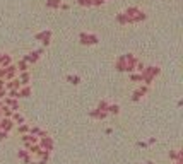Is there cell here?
I'll return each instance as SVG.
<instances>
[{
    "label": "cell",
    "instance_id": "cell-32",
    "mask_svg": "<svg viewBox=\"0 0 183 164\" xmlns=\"http://www.w3.org/2000/svg\"><path fill=\"white\" fill-rule=\"evenodd\" d=\"M80 5H84V7H89L91 5V0H77Z\"/></svg>",
    "mask_w": 183,
    "mask_h": 164
},
{
    "label": "cell",
    "instance_id": "cell-7",
    "mask_svg": "<svg viewBox=\"0 0 183 164\" xmlns=\"http://www.w3.org/2000/svg\"><path fill=\"white\" fill-rule=\"evenodd\" d=\"M142 74L144 75H149V77H152V79H156V75L161 74V68H159V67H145Z\"/></svg>",
    "mask_w": 183,
    "mask_h": 164
},
{
    "label": "cell",
    "instance_id": "cell-30",
    "mask_svg": "<svg viewBox=\"0 0 183 164\" xmlns=\"http://www.w3.org/2000/svg\"><path fill=\"white\" fill-rule=\"evenodd\" d=\"M144 68H145V65H144L142 62H137V65H135V70L139 72V74H142L144 72Z\"/></svg>",
    "mask_w": 183,
    "mask_h": 164
},
{
    "label": "cell",
    "instance_id": "cell-9",
    "mask_svg": "<svg viewBox=\"0 0 183 164\" xmlns=\"http://www.w3.org/2000/svg\"><path fill=\"white\" fill-rule=\"evenodd\" d=\"M17 75V68L16 65H9L5 68V81H12V79H16Z\"/></svg>",
    "mask_w": 183,
    "mask_h": 164
},
{
    "label": "cell",
    "instance_id": "cell-3",
    "mask_svg": "<svg viewBox=\"0 0 183 164\" xmlns=\"http://www.w3.org/2000/svg\"><path fill=\"white\" fill-rule=\"evenodd\" d=\"M80 43L82 45H96L98 43V36L96 34H89V33H80Z\"/></svg>",
    "mask_w": 183,
    "mask_h": 164
},
{
    "label": "cell",
    "instance_id": "cell-21",
    "mask_svg": "<svg viewBox=\"0 0 183 164\" xmlns=\"http://www.w3.org/2000/svg\"><path fill=\"white\" fill-rule=\"evenodd\" d=\"M62 5V0H46V7L50 9H60Z\"/></svg>",
    "mask_w": 183,
    "mask_h": 164
},
{
    "label": "cell",
    "instance_id": "cell-18",
    "mask_svg": "<svg viewBox=\"0 0 183 164\" xmlns=\"http://www.w3.org/2000/svg\"><path fill=\"white\" fill-rule=\"evenodd\" d=\"M16 68H17V72H27L29 63H27V62H24V60H21V62L16 65Z\"/></svg>",
    "mask_w": 183,
    "mask_h": 164
},
{
    "label": "cell",
    "instance_id": "cell-19",
    "mask_svg": "<svg viewBox=\"0 0 183 164\" xmlns=\"http://www.w3.org/2000/svg\"><path fill=\"white\" fill-rule=\"evenodd\" d=\"M106 113H110V115H118V113H120V106H118V104H108Z\"/></svg>",
    "mask_w": 183,
    "mask_h": 164
},
{
    "label": "cell",
    "instance_id": "cell-13",
    "mask_svg": "<svg viewBox=\"0 0 183 164\" xmlns=\"http://www.w3.org/2000/svg\"><path fill=\"white\" fill-rule=\"evenodd\" d=\"M9 65H12V58L10 55H0V67H4V68H7Z\"/></svg>",
    "mask_w": 183,
    "mask_h": 164
},
{
    "label": "cell",
    "instance_id": "cell-36",
    "mask_svg": "<svg viewBox=\"0 0 183 164\" xmlns=\"http://www.w3.org/2000/svg\"><path fill=\"white\" fill-rule=\"evenodd\" d=\"M0 89H5V81L4 79H0Z\"/></svg>",
    "mask_w": 183,
    "mask_h": 164
},
{
    "label": "cell",
    "instance_id": "cell-29",
    "mask_svg": "<svg viewBox=\"0 0 183 164\" xmlns=\"http://www.w3.org/2000/svg\"><path fill=\"white\" fill-rule=\"evenodd\" d=\"M116 21H118L120 24H127V17H125V14H118V16H116Z\"/></svg>",
    "mask_w": 183,
    "mask_h": 164
},
{
    "label": "cell",
    "instance_id": "cell-34",
    "mask_svg": "<svg viewBox=\"0 0 183 164\" xmlns=\"http://www.w3.org/2000/svg\"><path fill=\"white\" fill-rule=\"evenodd\" d=\"M7 98V89H0V99Z\"/></svg>",
    "mask_w": 183,
    "mask_h": 164
},
{
    "label": "cell",
    "instance_id": "cell-6",
    "mask_svg": "<svg viewBox=\"0 0 183 164\" xmlns=\"http://www.w3.org/2000/svg\"><path fill=\"white\" fill-rule=\"evenodd\" d=\"M4 106H7V108H10L12 111H17L19 109V101L17 99H12V98H4Z\"/></svg>",
    "mask_w": 183,
    "mask_h": 164
},
{
    "label": "cell",
    "instance_id": "cell-10",
    "mask_svg": "<svg viewBox=\"0 0 183 164\" xmlns=\"http://www.w3.org/2000/svg\"><path fill=\"white\" fill-rule=\"evenodd\" d=\"M5 89L7 91H14V89H21V82L19 79H12V81H5Z\"/></svg>",
    "mask_w": 183,
    "mask_h": 164
},
{
    "label": "cell",
    "instance_id": "cell-24",
    "mask_svg": "<svg viewBox=\"0 0 183 164\" xmlns=\"http://www.w3.org/2000/svg\"><path fill=\"white\" fill-rule=\"evenodd\" d=\"M29 133H31V135H38V137H40L41 133H43V130H41V128H38V127H29Z\"/></svg>",
    "mask_w": 183,
    "mask_h": 164
},
{
    "label": "cell",
    "instance_id": "cell-33",
    "mask_svg": "<svg viewBox=\"0 0 183 164\" xmlns=\"http://www.w3.org/2000/svg\"><path fill=\"white\" fill-rule=\"evenodd\" d=\"M9 137V133L7 132H4V130H0V142H2V140H5Z\"/></svg>",
    "mask_w": 183,
    "mask_h": 164
},
{
    "label": "cell",
    "instance_id": "cell-26",
    "mask_svg": "<svg viewBox=\"0 0 183 164\" xmlns=\"http://www.w3.org/2000/svg\"><path fill=\"white\" fill-rule=\"evenodd\" d=\"M67 81L70 82V84H79L80 79L77 77V75H69V77H67Z\"/></svg>",
    "mask_w": 183,
    "mask_h": 164
},
{
    "label": "cell",
    "instance_id": "cell-8",
    "mask_svg": "<svg viewBox=\"0 0 183 164\" xmlns=\"http://www.w3.org/2000/svg\"><path fill=\"white\" fill-rule=\"evenodd\" d=\"M17 157H19V159H21L24 164H31V163H33V161H31V154H29L26 149H21V150L17 152Z\"/></svg>",
    "mask_w": 183,
    "mask_h": 164
},
{
    "label": "cell",
    "instance_id": "cell-15",
    "mask_svg": "<svg viewBox=\"0 0 183 164\" xmlns=\"http://www.w3.org/2000/svg\"><path fill=\"white\" fill-rule=\"evenodd\" d=\"M29 79H31V75H29V72H21V77H19V82H21V87H22V86H29Z\"/></svg>",
    "mask_w": 183,
    "mask_h": 164
},
{
    "label": "cell",
    "instance_id": "cell-40",
    "mask_svg": "<svg viewBox=\"0 0 183 164\" xmlns=\"http://www.w3.org/2000/svg\"><path fill=\"white\" fill-rule=\"evenodd\" d=\"M0 118H2V111H0Z\"/></svg>",
    "mask_w": 183,
    "mask_h": 164
},
{
    "label": "cell",
    "instance_id": "cell-27",
    "mask_svg": "<svg viewBox=\"0 0 183 164\" xmlns=\"http://www.w3.org/2000/svg\"><path fill=\"white\" fill-rule=\"evenodd\" d=\"M50 38H51V31H48L46 36L41 40V41H43V46H48V45H50Z\"/></svg>",
    "mask_w": 183,
    "mask_h": 164
},
{
    "label": "cell",
    "instance_id": "cell-39",
    "mask_svg": "<svg viewBox=\"0 0 183 164\" xmlns=\"http://www.w3.org/2000/svg\"><path fill=\"white\" fill-rule=\"evenodd\" d=\"M2 106H4V103H2V101H0V108H2Z\"/></svg>",
    "mask_w": 183,
    "mask_h": 164
},
{
    "label": "cell",
    "instance_id": "cell-1",
    "mask_svg": "<svg viewBox=\"0 0 183 164\" xmlns=\"http://www.w3.org/2000/svg\"><path fill=\"white\" fill-rule=\"evenodd\" d=\"M38 145H40L43 150H46V152H51V150H53V140H51V137L45 135V137H40V142H38Z\"/></svg>",
    "mask_w": 183,
    "mask_h": 164
},
{
    "label": "cell",
    "instance_id": "cell-31",
    "mask_svg": "<svg viewBox=\"0 0 183 164\" xmlns=\"http://www.w3.org/2000/svg\"><path fill=\"white\" fill-rule=\"evenodd\" d=\"M130 79L134 82H139V81H142V75L140 74H130Z\"/></svg>",
    "mask_w": 183,
    "mask_h": 164
},
{
    "label": "cell",
    "instance_id": "cell-41",
    "mask_svg": "<svg viewBox=\"0 0 183 164\" xmlns=\"http://www.w3.org/2000/svg\"><path fill=\"white\" fill-rule=\"evenodd\" d=\"M147 164H152V163H147Z\"/></svg>",
    "mask_w": 183,
    "mask_h": 164
},
{
    "label": "cell",
    "instance_id": "cell-38",
    "mask_svg": "<svg viewBox=\"0 0 183 164\" xmlns=\"http://www.w3.org/2000/svg\"><path fill=\"white\" fill-rule=\"evenodd\" d=\"M175 164H183V161H182V159H176V161H175Z\"/></svg>",
    "mask_w": 183,
    "mask_h": 164
},
{
    "label": "cell",
    "instance_id": "cell-2",
    "mask_svg": "<svg viewBox=\"0 0 183 164\" xmlns=\"http://www.w3.org/2000/svg\"><path fill=\"white\" fill-rule=\"evenodd\" d=\"M21 140H22L24 147H26V150H27L29 145H34V144H38V142H40V137L31 135V133H26V135H21Z\"/></svg>",
    "mask_w": 183,
    "mask_h": 164
},
{
    "label": "cell",
    "instance_id": "cell-23",
    "mask_svg": "<svg viewBox=\"0 0 183 164\" xmlns=\"http://www.w3.org/2000/svg\"><path fill=\"white\" fill-rule=\"evenodd\" d=\"M17 133H21V135H26V133H29V125H26V123L19 125V127H17Z\"/></svg>",
    "mask_w": 183,
    "mask_h": 164
},
{
    "label": "cell",
    "instance_id": "cell-17",
    "mask_svg": "<svg viewBox=\"0 0 183 164\" xmlns=\"http://www.w3.org/2000/svg\"><path fill=\"white\" fill-rule=\"evenodd\" d=\"M89 115L93 116V118H98V120H104V118L108 116V113H106V111H99V109H94V111H91Z\"/></svg>",
    "mask_w": 183,
    "mask_h": 164
},
{
    "label": "cell",
    "instance_id": "cell-16",
    "mask_svg": "<svg viewBox=\"0 0 183 164\" xmlns=\"http://www.w3.org/2000/svg\"><path fill=\"white\" fill-rule=\"evenodd\" d=\"M10 120H12L14 123H17V125H22V123H24V116L21 115L19 111H14L12 116H10Z\"/></svg>",
    "mask_w": 183,
    "mask_h": 164
},
{
    "label": "cell",
    "instance_id": "cell-25",
    "mask_svg": "<svg viewBox=\"0 0 183 164\" xmlns=\"http://www.w3.org/2000/svg\"><path fill=\"white\" fill-rule=\"evenodd\" d=\"M7 98L19 99V91H17V89H14V91H9V92H7Z\"/></svg>",
    "mask_w": 183,
    "mask_h": 164
},
{
    "label": "cell",
    "instance_id": "cell-28",
    "mask_svg": "<svg viewBox=\"0 0 183 164\" xmlns=\"http://www.w3.org/2000/svg\"><path fill=\"white\" fill-rule=\"evenodd\" d=\"M106 108H108V103H106V101H99V104H98L96 109H99V111H106Z\"/></svg>",
    "mask_w": 183,
    "mask_h": 164
},
{
    "label": "cell",
    "instance_id": "cell-37",
    "mask_svg": "<svg viewBox=\"0 0 183 164\" xmlns=\"http://www.w3.org/2000/svg\"><path fill=\"white\" fill-rule=\"evenodd\" d=\"M137 145H139V147H147V144H145V142H139Z\"/></svg>",
    "mask_w": 183,
    "mask_h": 164
},
{
    "label": "cell",
    "instance_id": "cell-22",
    "mask_svg": "<svg viewBox=\"0 0 183 164\" xmlns=\"http://www.w3.org/2000/svg\"><path fill=\"white\" fill-rule=\"evenodd\" d=\"M0 111H2V118H10L12 113H14V111H12L10 108H7V106H2L0 108Z\"/></svg>",
    "mask_w": 183,
    "mask_h": 164
},
{
    "label": "cell",
    "instance_id": "cell-5",
    "mask_svg": "<svg viewBox=\"0 0 183 164\" xmlns=\"http://www.w3.org/2000/svg\"><path fill=\"white\" fill-rule=\"evenodd\" d=\"M14 125H16V123L12 122L10 118H2V120H0V130H4L9 133V132L14 128Z\"/></svg>",
    "mask_w": 183,
    "mask_h": 164
},
{
    "label": "cell",
    "instance_id": "cell-4",
    "mask_svg": "<svg viewBox=\"0 0 183 164\" xmlns=\"http://www.w3.org/2000/svg\"><path fill=\"white\" fill-rule=\"evenodd\" d=\"M41 53H43V50H36V51H31V53H27V55L22 58V60H24V62H27V63H36Z\"/></svg>",
    "mask_w": 183,
    "mask_h": 164
},
{
    "label": "cell",
    "instance_id": "cell-35",
    "mask_svg": "<svg viewBox=\"0 0 183 164\" xmlns=\"http://www.w3.org/2000/svg\"><path fill=\"white\" fill-rule=\"evenodd\" d=\"M104 0H91V5H101Z\"/></svg>",
    "mask_w": 183,
    "mask_h": 164
},
{
    "label": "cell",
    "instance_id": "cell-11",
    "mask_svg": "<svg viewBox=\"0 0 183 164\" xmlns=\"http://www.w3.org/2000/svg\"><path fill=\"white\" fill-rule=\"evenodd\" d=\"M125 67H127V62H125V55H122V57L116 58V63H115V68L118 70V72H125Z\"/></svg>",
    "mask_w": 183,
    "mask_h": 164
},
{
    "label": "cell",
    "instance_id": "cell-12",
    "mask_svg": "<svg viewBox=\"0 0 183 164\" xmlns=\"http://www.w3.org/2000/svg\"><path fill=\"white\" fill-rule=\"evenodd\" d=\"M147 89H149L147 86H140V87H139V89H137L135 92H134V96H132V99H134V101H139V99H140V98L144 96V94L147 92Z\"/></svg>",
    "mask_w": 183,
    "mask_h": 164
},
{
    "label": "cell",
    "instance_id": "cell-20",
    "mask_svg": "<svg viewBox=\"0 0 183 164\" xmlns=\"http://www.w3.org/2000/svg\"><path fill=\"white\" fill-rule=\"evenodd\" d=\"M41 150H43V149H41L38 144H34V145H29V147H27V152H29V154H36V156H40Z\"/></svg>",
    "mask_w": 183,
    "mask_h": 164
},
{
    "label": "cell",
    "instance_id": "cell-14",
    "mask_svg": "<svg viewBox=\"0 0 183 164\" xmlns=\"http://www.w3.org/2000/svg\"><path fill=\"white\" fill-rule=\"evenodd\" d=\"M31 94H33V91L29 86H22V87L19 89V98H29Z\"/></svg>",
    "mask_w": 183,
    "mask_h": 164
}]
</instances>
